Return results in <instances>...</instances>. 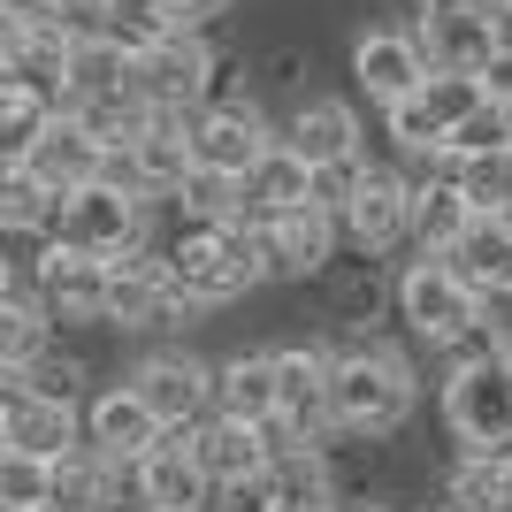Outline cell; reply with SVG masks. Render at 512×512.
<instances>
[{
	"instance_id": "cell-1",
	"label": "cell",
	"mask_w": 512,
	"mask_h": 512,
	"mask_svg": "<svg viewBox=\"0 0 512 512\" xmlns=\"http://www.w3.org/2000/svg\"><path fill=\"white\" fill-rule=\"evenodd\" d=\"M329 428H360V436H398L421 406V375L383 329H344L329 337Z\"/></svg>"
},
{
	"instance_id": "cell-2",
	"label": "cell",
	"mask_w": 512,
	"mask_h": 512,
	"mask_svg": "<svg viewBox=\"0 0 512 512\" xmlns=\"http://www.w3.org/2000/svg\"><path fill=\"white\" fill-rule=\"evenodd\" d=\"M161 253H169L176 291H184L199 314H214V306H237L245 291H260V283H268L253 222H176Z\"/></svg>"
},
{
	"instance_id": "cell-3",
	"label": "cell",
	"mask_w": 512,
	"mask_h": 512,
	"mask_svg": "<svg viewBox=\"0 0 512 512\" xmlns=\"http://www.w3.org/2000/svg\"><path fill=\"white\" fill-rule=\"evenodd\" d=\"M444 459H512V360L505 352H474L444 367Z\"/></svg>"
},
{
	"instance_id": "cell-4",
	"label": "cell",
	"mask_w": 512,
	"mask_h": 512,
	"mask_svg": "<svg viewBox=\"0 0 512 512\" xmlns=\"http://www.w3.org/2000/svg\"><path fill=\"white\" fill-rule=\"evenodd\" d=\"M192 321H199V306L176 291L161 237H138V245H123L107 260V329L115 337H176Z\"/></svg>"
},
{
	"instance_id": "cell-5",
	"label": "cell",
	"mask_w": 512,
	"mask_h": 512,
	"mask_svg": "<svg viewBox=\"0 0 512 512\" xmlns=\"http://www.w3.org/2000/svg\"><path fill=\"white\" fill-rule=\"evenodd\" d=\"M390 321H398L413 344L444 352L451 337L474 329V291L459 283V268H451L444 253H413L406 268H398V291H390Z\"/></svg>"
},
{
	"instance_id": "cell-6",
	"label": "cell",
	"mask_w": 512,
	"mask_h": 512,
	"mask_svg": "<svg viewBox=\"0 0 512 512\" xmlns=\"http://www.w3.org/2000/svg\"><path fill=\"white\" fill-rule=\"evenodd\" d=\"M54 237H62V245H77V253H100V260H115L123 245L153 237V230H146V199L130 192V184H115V176L69 184V192L54 199Z\"/></svg>"
},
{
	"instance_id": "cell-7",
	"label": "cell",
	"mask_w": 512,
	"mask_h": 512,
	"mask_svg": "<svg viewBox=\"0 0 512 512\" xmlns=\"http://www.w3.org/2000/svg\"><path fill=\"white\" fill-rule=\"evenodd\" d=\"M276 352V413H268V444H321L329 436V337L321 344H268Z\"/></svg>"
},
{
	"instance_id": "cell-8",
	"label": "cell",
	"mask_w": 512,
	"mask_h": 512,
	"mask_svg": "<svg viewBox=\"0 0 512 512\" xmlns=\"http://www.w3.org/2000/svg\"><path fill=\"white\" fill-rule=\"evenodd\" d=\"M276 123L260 100H199L184 107V146H192V169H222V176H245L268 153Z\"/></svg>"
},
{
	"instance_id": "cell-9",
	"label": "cell",
	"mask_w": 512,
	"mask_h": 512,
	"mask_svg": "<svg viewBox=\"0 0 512 512\" xmlns=\"http://www.w3.org/2000/svg\"><path fill=\"white\" fill-rule=\"evenodd\" d=\"M337 230H344V245H367V253H398V245H406L413 184L398 176V161H375V153H367L360 184L337 199Z\"/></svg>"
},
{
	"instance_id": "cell-10",
	"label": "cell",
	"mask_w": 512,
	"mask_h": 512,
	"mask_svg": "<svg viewBox=\"0 0 512 512\" xmlns=\"http://www.w3.org/2000/svg\"><path fill=\"white\" fill-rule=\"evenodd\" d=\"M207 62H214V31H161L153 46L130 54V92L146 107L184 115V107H199V92H207Z\"/></svg>"
},
{
	"instance_id": "cell-11",
	"label": "cell",
	"mask_w": 512,
	"mask_h": 512,
	"mask_svg": "<svg viewBox=\"0 0 512 512\" xmlns=\"http://www.w3.org/2000/svg\"><path fill=\"white\" fill-rule=\"evenodd\" d=\"M390 291H398V268H390V253H367V245H352V253L337 245L329 268L314 276V299L337 329H383Z\"/></svg>"
},
{
	"instance_id": "cell-12",
	"label": "cell",
	"mask_w": 512,
	"mask_h": 512,
	"mask_svg": "<svg viewBox=\"0 0 512 512\" xmlns=\"http://www.w3.org/2000/svg\"><path fill=\"white\" fill-rule=\"evenodd\" d=\"M123 383L153 406L161 428H192L199 413L214 406V367L199 360V352H184V344H153V352H138Z\"/></svg>"
},
{
	"instance_id": "cell-13",
	"label": "cell",
	"mask_w": 512,
	"mask_h": 512,
	"mask_svg": "<svg viewBox=\"0 0 512 512\" xmlns=\"http://www.w3.org/2000/svg\"><path fill=\"white\" fill-rule=\"evenodd\" d=\"M253 237H260V268H268V283H314L321 268H329V253L344 245L329 199H306V207L276 214V222H253Z\"/></svg>"
},
{
	"instance_id": "cell-14",
	"label": "cell",
	"mask_w": 512,
	"mask_h": 512,
	"mask_svg": "<svg viewBox=\"0 0 512 512\" xmlns=\"http://www.w3.org/2000/svg\"><path fill=\"white\" fill-rule=\"evenodd\" d=\"M31 291L54 314V329H107V260L77 253V245H46V260L31 268Z\"/></svg>"
},
{
	"instance_id": "cell-15",
	"label": "cell",
	"mask_w": 512,
	"mask_h": 512,
	"mask_svg": "<svg viewBox=\"0 0 512 512\" xmlns=\"http://www.w3.org/2000/svg\"><path fill=\"white\" fill-rule=\"evenodd\" d=\"M130 490H138V512H199L214 482L199 474L184 428H161V444H146L130 459Z\"/></svg>"
},
{
	"instance_id": "cell-16",
	"label": "cell",
	"mask_w": 512,
	"mask_h": 512,
	"mask_svg": "<svg viewBox=\"0 0 512 512\" xmlns=\"http://www.w3.org/2000/svg\"><path fill=\"white\" fill-rule=\"evenodd\" d=\"M421 77H428L421 31H406V23H375V31H360V39H352V85H360L375 107L406 100Z\"/></svg>"
},
{
	"instance_id": "cell-17",
	"label": "cell",
	"mask_w": 512,
	"mask_h": 512,
	"mask_svg": "<svg viewBox=\"0 0 512 512\" xmlns=\"http://www.w3.org/2000/svg\"><path fill=\"white\" fill-rule=\"evenodd\" d=\"M23 169L39 176L46 192H69V184H92V176L107 169V146L85 130L77 107H54V115L39 123V138L23 146Z\"/></svg>"
},
{
	"instance_id": "cell-18",
	"label": "cell",
	"mask_w": 512,
	"mask_h": 512,
	"mask_svg": "<svg viewBox=\"0 0 512 512\" xmlns=\"http://www.w3.org/2000/svg\"><path fill=\"white\" fill-rule=\"evenodd\" d=\"M291 153H306L314 169H337V161H352V153H367V130H360V107L337 100V92H306L291 115H283L276 130Z\"/></svg>"
},
{
	"instance_id": "cell-19",
	"label": "cell",
	"mask_w": 512,
	"mask_h": 512,
	"mask_svg": "<svg viewBox=\"0 0 512 512\" xmlns=\"http://www.w3.org/2000/svg\"><path fill=\"white\" fill-rule=\"evenodd\" d=\"M413 31H421V54L428 69H490L497 54V8L490 0H459V8H428V16H413Z\"/></svg>"
},
{
	"instance_id": "cell-20",
	"label": "cell",
	"mask_w": 512,
	"mask_h": 512,
	"mask_svg": "<svg viewBox=\"0 0 512 512\" xmlns=\"http://www.w3.org/2000/svg\"><path fill=\"white\" fill-rule=\"evenodd\" d=\"M184 444H192V459H199V474L207 482H237V474H268V428L260 421H245V413H222V406H207L192 428H184Z\"/></svg>"
},
{
	"instance_id": "cell-21",
	"label": "cell",
	"mask_w": 512,
	"mask_h": 512,
	"mask_svg": "<svg viewBox=\"0 0 512 512\" xmlns=\"http://www.w3.org/2000/svg\"><path fill=\"white\" fill-rule=\"evenodd\" d=\"M306 199H314V161L291 153L283 138H268V153L237 176V214H245V222H276V214L306 207Z\"/></svg>"
},
{
	"instance_id": "cell-22",
	"label": "cell",
	"mask_w": 512,
	"mask_h": 512,
	"mask_svg": "<svg viewBox=\"0 0 512 512\" xmlns=\"http://www.w3.org/2000/svg\"><path fill=\"white\" fill-rule=\"evenodd\" d=\"M85 444H100L107 459H138L146 444H161V421L130 383H107L85 398Z\"/></svg>"
},
{
	"instance_id": "cell-23",
	"label": "cell",
	"mask_w": 512,
	"mask_h": 512,
	"mask_svg": "<svg viewBox=\"0 0 512 512\" xmlns=\"http://www.w3.org/2000/svg\"><path fill=\"white\" fill-rule=\"evenodd\" d=\"M0 421H8V444L31 451V459H62L85 436V406H62V398H39V390H16V406Z\"/></svg>"
},
{
	"instance_id": "cell-24",
	"label": "cell",
	"mask_w": 512,
	"mask_h": 512,
	"mask_svg": "<svg viewBox=\"0 0 512 512\" xmlns=\"http://www.w3.org/2000/svg\"><path fill=\"white\" fill-rule=\"evenodd\" d=\"M444 260L459 268L467 291H497V283H512V230H505V214H467V230L444 245Z\"/></svg>"
},
{
	"instance_id": "cell-25",
	"label": "cell",
	"mask_w": 512,
	"mask_h": 512,
	"mask_svg": "<svg viewBox=\"0 0 512 512\" xmlns=\"http://www.w3.org/2000/svg\"><path fill=\"white\" fill-rule=\"evenodd\" d=\"M214 406L222 413H245V421H268L276 413V352L268 344H245L214 367Z\"/></svg>"
},
{
	"instance_id": "cell-26",
	"label": "cell",
	"mask_w": 512,
	"mask_h": 512,
	"mask_svg": "<svg viewBox=\"0 0 512 512\" xmlns=\"http://www.w3.org/2000/svg\"><path fill=\"white\" fill-rule=\"evenodd\" d=\"M115 92H130V46H115L100 23H92V31H77V46H69V92H62V107L115 100Z\"/></svg>"
},
{
	"instance_id": "cell-27",
	"label": "cell",
	"mask_w": 512,
	"mask_h": 512,
	"mask_svg": "<svg viewBox=\"0 0 512 512\" xmlns=\"http://www.w3.org/2000/svg\"><path fill=\"white\" fill-rule=\"evenodd\" d=\"M69 46H77V23H39V31H16L8 69H16L23 85H39L46 100L62 107V92H69Z\"/></svg>"
},
{
	"instance_id": "cell-28",
	"label": "cell",
	"mask_w": 512,
	"mask_h": 512,
	"mask_svg": "<svg viewBox=\"0 0 512 512\" xmlns=\"http://www.w3.org/2000/svg\"><path fill=\"white\" fill-rule=\"evenodd\" d=\"M268 490H276V505L329 512V497H337V482H329V451H321V444H276V451H268Z\"/></svg>"
},
{
	"instance_id": "cell-29",
	"label": "cell",
	"mask_w": 512,
	"mask_h": 512,
	"mask_svg": "<svg viewBox=\"0 0 512 512\" xmlns=\"http://www.w3.org/2000/svg\"><path fill=\"white\" fill-rule=\"evenodd\" d=\"M444 176L459 184L474 214H505L512 207V146H474V153H444Z\"/></svg>"
},
{
	"instance_id": "cell-30",
	"label": "cell",
	"mask_w": 512,
	"mask_h": 512,
	"mask_svg": "<svg viewBox=\"0 0 512 512\" xmlns=\"http://www.w3.org/2000/svg\"><path fill=\"white\" fill-rule=\"evenodd\" d=\"M306 92H314V46H306V39H268L253 54V100L260 107H268V100L299 107Z\"/></svg>"
},
{
	"instance_id": "cell-31",
	"label": "cell",
	"mask_w": 512,
	"mask_h": 512,
	"mask_svg": "<svg viewBox=\"0 0 512 512\" xmlns=\"http://www.w3.org/2000/svg\"><path fill=\"white\" fill-rule=\"evenodd\" d=\"M23 390L62 398V406H85V398H92V360L69 337H54V344H39V352L23 360Z\"/></svg>"
},
{
	"instance_id": "cell-32",
	"label": "cell",
	"mask_w": 512,
	"mask_h": 512,
	"mask_svg": "<svg viewBox=\"0 0 512 512\" xmlns=\"http://www.w3.org/2000/svg\"><path fill=\"white\" fill-rule=\"evenodd\" d=\"M467 199H459V184H451V176H428L421 192H413V230H406V245L413 253H444L451 237L467 230Z\"/></svg>"
},
{
	"instance_id": "cell-33",
	"label": "cell",
	"mask_w": 512,
	"mask_h": 512,
	"mask_svg": "<svg viewBox=\"0 0 512 512\" xmlns=\"http://www.w3.org/2000/svg\"><path fill=\"white\" fill-rule=\"evenodd\" d=\"M54 199L62 192L23 169V153H0V230H54Z\"/></svg>"
},
{
	"instance_id": "cell-34",
	"label": "cell",
	"mask_w": 512,
	"mask_h": 512,
	"mask_svg": "<svg viewBox=\"0 0 512 512\" xmlns=\"http://www.w3.org/2000/svg\"><path fill=\"white\" fill-rule=\"evenodd\" d=\"M62 329H54V314L39 306V291L31 283H16V291H0V360H31L39 344H54Z\"/></svg>"
},
{
	"instance_id": "cell-35",
	"label": "cell",
	"mask_w": 512,
	"mask_h": 512,
	"mask_svg": "<svg viewBox=\"0 0 512 512\" xmlns=\"http://www.w3.org/2000/svg\"><path fill=\"white\" fill-rule=\"evenodd\" d=\"M383 138H390V153H444L451 146V123L421 100V85H413L406 100L383 107Z\"/></svg>"
},
{
	"instance_id": "cell-36",
	"label": "cell",
	"mask_w": 512,
	"mask_h": 512,
	"mask_svg": "<svg viewBox=\"0 0 512 512\" xmlns=\"http://www.w3.org/2000/svg\"><path fill=\"white\" fill-rule=\"evenodd\" d=\"M505 490V459H451L444 482H436V505L444 512H497Z\"/></svg>"
},
{
	"instance_id": "cell-37",
	"label": "cell",
	"mask_w": 512,
	"mask_h": 512,
	"mask_svg": "<svg viewBox=\"0 0 512 512\" xmlns=\"http://www.w3.org/2000/svg\"><path fill=\"white\" fill-rule=\"evenodd\" d=\"M169 199L184 222H245L237 214V176H222V169H184V184Z\"/></svg>"
},
{
	"instance_id": "cell-38",
	"label": "cell",
	"mask_w": 512,
	"mask_h": 512,
	"mask_svg": "<svg viewBox=\"0 0 512 512\" xmlns=\"http://www.w3.org/2000/svg\"><path fill=\"white\" fill-rule=\"evenodd\" d=\"M100 31H107L115 46H130V54H138V46H153L161 31H176V23L161 16V0H100Z\"/></svg>"
},
{
	"instance_id": "cell-39",
	"label": "cell",
	"mask_w": 512,
	"mask_h": 512,
	"mask_svg": "<svg viewBox=\"0 0 512 512\" xmlns=\"http://www.w3.org/2000/svg\"><path fill=\"white\" fill-rule=\"evenodd\" d=\"M421 100L436 107V115H444V123H467L474 107L490 100V85H482V77H474V69H428V77H421Z\"/></svg>"
},
{
	"instance_id": "cell-40",
	"label": "cell",
	"mask_w": 512,
	"mask_h": 512,
	"mask_svg": "<svg viewBox=\"0 0 512 512\" xmlns=\"http://www.w3.org/2000/svg\"><path fill=\"white\" fill-rule=\"evenodd\" d=\"M54 497V459H31V451L8 444V459H0V505H46Z\"/></svg>"
},
{
	"instance_id": "cell-41",
	"label": "cell",
	"mask_w": 512,
	"mask_h": 512,
	"mask_svg": "<svg viewBox=\"0 0 512 512\" xmlns=\"http://www.w3.org/2000/svg\"><path fill=\"white\" fill-rule=\"evenodd\" d=\"M199 100H253V46H230V39H214L207 92H199Z\"/></svg>"
},
{
	"instance_id": "cell-42",
	"label": "cell",
	"mask_w": 512,
	"mask_h": 512,
	"mask_svg": "<svg viewBox=\"0 0 512 512\" xmlns=\"http://www.w3.org/2000/svg\"><path fill=\"white\" fill-rule=\"evenodd\" d=\"M199 512H276V490H268V474H237V482H214Z\"/></svg>"
},
{
	"instance_id": "cell-43",
	"label": "cell",
	"mask_w": 512,
	"mask_h": 512,
	"mask_svg": "<svg viewBox=\"0 0 512 512\" xmlns=\"http://www.w3.org/2000/svg\"><path fill=\"white\" fill-rule=\"evenodd\" d=\"M474 321L490 329V344L505 352L512 344V283H497V291H474Z\"/></svg>"
},
{
	"instance_id": "cell-44",
	"label": "cell",
	"mask_w": 512,
	"mask_h": 512,
	"mask_svg": "<svg viewBox=\"0 0 512 512\" xmlns=\"http://www.w3.org/2000/svg\"><path fill=\"white\" fill-rule=\"evenodd\" d=\"M161 16H169L176 31H214V23L230 16V0H161Z\"/></svg>"
},
{
	"instance_id": "cell-45",
	"label": "cell",
	"mask_w": 512,
	"mask_h": 512,
	"mask_svg": "<svg viewBox=\"0 0 512 512\" xmlns=\"http://www.w3.org/2000/svg\"><path fill=\"white\" fill-rule=\"evenodd\" d=\"M482 85H490V100H505V92H512V54H505V46L490 54V69H482Z\"/></svg>"
},
{
	"instance_id": "cell-46",
	"label": "cell",
	"mask_w": 512,
	"mask_h": 512,
	"mask_svg": "<svg viewBox=\"0 0 512 512\" xmlns=\"http://www.w3.org/2000/svg\"><path fill=\"white\" fill-rule=\"evenodd\" d=\"M329 512H398L390 497H329Z\"/></svg>"
},
{
	"instance_id": "cell-47",
	"label": "cell",
	"mask_w": 512,
	"mask_h": 512,
	"mask_svg": "<svg viewBox=\"0 0 512 512\" xmlns=\"http://www.w3.org/2000/svg\"><path fill=\"white\" fill-rule=\"evenodd\" d=\"M16 390H23V367H16V360H0V413L16 406Z\"/></svg>"
},
{
	"instance_id": "cell-48",
	"label": "cell",
	"mask_w": 512,
	"mask_h": 512,
	"mask_svg": "<svg viewBox=\"0 0 512 512\" xmlns=\"http://www.w3.org/2000/svg\"><path fill=\"white\" fill-rule=\"evenodd\" d=\"M490 8H497V46L512 54V0H490Z\"/></svg>"
},
{
	"instance_id": "cell-49",
	"label": "cell",
	"mask_w": 512,
	"mask_h": 512,
	"mask_svg": "<svg viewBox=\"0 0 512 512\" xmlns=\"http://www.w3.org/2000/svg\"><path fill=\"white\" fill-rule=\"evenodd\" d=\"M31 512H85V505H62V497H46V505H31Z\"/></svg>"
},
{
	"instance_id": "cell-50",
	"label": "cell",
	"mask_w": 512,
	"mask_h": 512,
	"mask_svg": "<svg viewBox=\"0 0 512 512\" xmlns=\"http://www.w3.org/2000/svg\"><path fill=\"white\" fill-rule=\"evenodd\" d=\"M497 115H505V146H512V92H505V100H497Z\"/></svg>"
},
{
	"instance_id": "cell-51",
	"label": "cell",
	"mask_w": 512,
	"mask_h": 512,
	"mask_svg": "<svg viewBox=\"0 0 512 512\" xmlns=\"http://www.w3.org/2000/svg\"><path fill=\"white\" fill-rule=\"evenodd\" d=\"M413 8H421V16H428V8H459V0H413Z\"/></svg>"
},
{
	"instance_id": "cell-52",
	"label": "cell",
	"mask_w": 512,
	"mask_h": 512,
	"mask_svg": "<svg viewBox=\"0 0 512 512\" xmlns=\"http://www.w3.org/2000/svg\"><path fill=\"white\" fill-rule=\"evenodd\" d=\"M0 291H16V276H8V260H0Z\"/></svg>"
},
{
	"instance_id": "cell-53",
	"label": "cell",
	"mask_w": 512,
	"mask_h": 512,
	"mask_svg": "<svg viewBox=\"0 0 512 512\" xmlns=\"http://www.w3.org/2000/svg\"><path fill=\"white\" fill-rule=\"evenodd\" d=\"M0 459H8V421H0Z\"/></svg>"
},
{
	"instance_id": "cell-54",
	"label": "cell",
	"mask_w": 512,
	"mask_h": 512,
	"mask_svg": "<svg viewBox=\"0 0 512 512\" xmlns=\"http://www.w3.org/2000/svg\"><path fill=\"white\" fill-rule=\"evenodd\" d=\"M276 512H306V505H276Z\"/></svg>"
},
{
	"instance_id": "cell-55",
	"label": "cell",
	"mask_w": 512,
	"mask_h": 512,
	"mask_svg": "<svg viewBox=\"0 0 512 512\" xmlns=\"http://www.w3.org/2000/svg\"><path fill=\"white\" fill-rule=\"evenodd\" d=\"M77 8H100V0H77Z\"/></svg>"
},
{
	"instance_id": "cell-56",
	"label": "cell",
	"mask_w": 512,
	"mask_h": 512,
	"mask_svg": "<svg viewBox=\"0 0 512 512\" xmlns=\"http://www.w3.org/2000/svg\"><path fill=\"white\" fill-rule=\"evenodd\" d=\"M0 512H23V505H0Z\"/></svg>"
},
{
	"instance_id": "cell-57",
	"label": "cell",
	"mask_w": 512,
	"mask_h": 512,
	"mask_svg": "<svg viewBox=\"0 0 512 512\" xmlns=\"http://www.w3.org/2000/svg\"><path fill=\"white\" fill-rule=\"evenodd\" d=\"M505 230H512V207H505Z\"/></svg>"
},
{
	"instance_id": "cell-58",
	"label": "cell",
	"mask_w": 512,
	"mask_h": 512,
	"mask_svg": "<svg viewBox=\"0 0 512 512\" xmlns=\"http://www.w3.org/2000/svg\"><path fill=\"white\" fill-rule=\"evenodd\" d=\"M421 512H444V505H421Z\"/></svg>"
},
{
	"instance_id": "cell-59",
	"label": "cell",
	"mask_w": 512,
	"mask_h": 512,
	"mask_svg": "<svg viewBox=\"0 0 512 512\" xmlns=\"http://www.w3.org/2000/svg\"><path fill=\"white\" fill-rule=\"evenodd\" d=\"M505 360H512V344H505Z\"/></svg>"
}]
</instances>
